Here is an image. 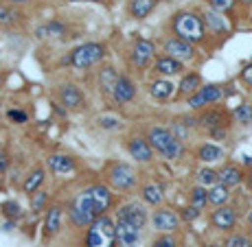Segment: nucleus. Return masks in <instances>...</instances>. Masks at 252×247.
Instances as JSON below:
<instances>
[{"label": "nucleus", "instance_id": "obj_1", "mask_svg": "<svg viewBox=\"0 0 252 247\" xmlns=\"http://www.w3.org/2000/svg\"><path fill=\"white\" fill-rule=\"evenodd\" d=\"M173 33L189 44H197L204 40V18L193 11H180L173 16Z\"/></svg>", "mask_w": 252, "mask_h": 247}, {"label": "nucleus", "instance_id": "obj_2", "mask_svg": "<svg viewBox=\"0 0 252 247\" xmlns=\"http://www.w3.org/2000/svg\"><path fill=\"white\" fill-rule=\"evenodd\" d=\"M116 243V223L110 217L101 215L88 225L86 247H114Z\"/></svg>", "mask_w": 252, "mask_h": 247}, {"label": "nucleus", "instance_id": "obj_3", "mask_svg": "<svg viewBox=\"0 0 252 247\" xmlns=\"http://www.w3.org/2000/svg\"><path fill=\"white\" fill-rule=\"evenodd\" d=\"M147 140L149 144L154 147V151H158L162 158L167 160H176L180 158L182 153V140H178L173 132H169V129L164 127H152L147 134Z\"/></svg>", "mask_w": 252, "mask_h": 247}, {"label": "nucleus", "instance_id": "obj_4", "mask_svg": "<svg viewBox=\"0 0 252 247\" xmlns=\"http://www.w3.org/2000/svg\"><path fill=\"white\" fill-rule=\"evenodd\" d=\"M70 221L75 223L77 227H88L92 221L96 219V208H94V201H92V195H90V188L81 191L79 195L75 197V201L70 203Z\"/></svg>", "mask_w": 252, "mask_h": 247}, {"label": "nucleus", "instance_id": "obj_5", "mask_svg": "<svg viewBox=\"0 0 252 247\" xmlns=\"http://www.w3.org/2000/svg\"><path fill=\"white\" fill-rule=\"evenodd\" d=\"M105 57V46L96 44V42H88V44L77 46L70 53V66L77 70H88V68L96 66Z\"/></svg>", "mask_w": 252, "mask_h": 247}, {"label": "nucleus", "instance_id": "obj_6", "mask_svg": "<svg viewBox=\"0 0 252 247\" xmlns=\"http://www.w3.org/2000/svg\"><path fill=\"white\" fill-rule=\"evenodd\" d=\"M108 180L116 191H132V188L136 186V173H134V168L129 166V164L116 162L110 166Z\"/></svg>", "mask_w": 252, "mask_h": 247}, {"label": "nucleus", "instance_id": "obj_7", "mask_svg": "<svg viewBox=\"0 0 252 247\" xmlns=\"http://www.w3.org/2000/svg\"><path fill=\"white\" fill-rule=\"evenodd\" d=\"M116 221H127V223L136 225L138 230H143L145 223H147V210H145V206H140L136 201L123 203L116 210Z\"/></svg>", "mask_w": 252, "mask_h": 247}, {"label": "nucleus", "instance_id": "obj_8", "mask_svg": "<svg viewBox=\"0 0 252 247\" xmlns=\"http://www.w3.org/2000/svg\"><path fill=\"white\" fill-rule=\"evenodd\" d=\"M221 96H224V92H221L220 85H215V83L202 85L195 94L189 96V108H191V110H202V108H206V105L217 103Z\"/></svg>", "mask_w": 252, "mask_h": 247}, {"label": "nucleus", "instance_id": "obj_9", "mask_svg": "<svg viewBox=\"0 0 252 247\" xmlns=\"http://www.w3.org/2000/svg\"><path fill=\"white\" fill-rule=\"evenodd\" d=\"M156 57V44L149 40H136V44L132 48V64L138 68H147Z\"/></svg>", "mask_w": 252, "mask_h": 247}, {"label": "nucleus", "instance_id": "obj_10", "mask_svg": "<svg viewBox=\"0 0 252 247\" xmlns=\"http://www.w3.org/2000/svg\"><path fill=\"white\" fill-rule=\"evenodd\" d=\"M180 221H182V217L178 215V212L169 210V208H160V210H156L152 217L154 227L160 232H176L178 227H180Z\"/></svg>", "mask_w": 252, "mask_h": 247}, {"label": "nucleus", "instance_id": "obj_11", "mask_svg": "<svg viewBox=\"0 0 252 247\" xmlns=\"http://www.w3.org/2000/svg\"><path fill=\"white\" fill-rule=\"evenodd\" d=\"M140 230L127 221H116V245L119 247H138Z\"/></svg>", "mask_w": 252, "mask_h": 247}, {"label": "nucleus", "instance_id": "obj_12", "mask_svg": "<svg viewBox=\"0 0 252 247\" xmlns=\"http://www.w3.org/2000/svg\"><path fill=\"white\" fill-rule=\"evenodd\" d=\"M57 99H60V103L64 105L66 110H79L81 105H84V94H81V90L77 88L75 83H64L57 92Z\"/></svg>", "mask_w": 252, "mask_h": 247}, {"label": "nucleus", "instance_id": "obj_13", "mask_svg": "<svg viewBox=\"0 0 252 247\" xmlns=\"http://www.w3.org/2000/svg\"><path fill=\"white\" fill-rule=\"evenodd\" d=\"M164 53L176 57V59H180V61H189L195 57V48H193V44L180 40V37H173V40L164 42Z\"/></svg>", "mask_w": 252, "mask_h": 247}, {"label": "nucleus", "instance_id": "obj_14", "mask_svg": "<svg viewBox=\"0 0 252 247\" xmlns=\"http://www.w3.org/2000/svg\"><path fill=\"white\" fill-rule=\"evenodd\" d=\"M127 151L136 162H152L154 160V147L149 144V140L145 138H129L127 142Z\"/></svg>", "mask_w": 252, "mask_h": 247}, {"label": "nucleus", "instance_id": "obj_15", "mask_svg": "<svg viewBox=\"0 0 252 247\" xmlns=\"http://www.w3.org/2000/svg\"><path fill=\"white\" fill-rule=\"evenodd\" d=\"M90 195H92V201H94V208H96V215H105L112 206V191H110L105 184H94L90 186Z\"/></svg>", "mask_w": 252, "mask_h": 247}, {"label": "nucleus", "instance_id": "obj_16", "mask_svg": "<svg viewBox=\"0 0 252 247\" xmlns=\"http://www.w3.org/2000/svg\"><path fill=\"white\" fill-rule=\"evenodd\" d=\"M134 96H136V85H134L127 77H121V79L116 81V85H114L112 99L119 105H127V103H132L134 101Z\"/></svg>", "mask_w": 252, "mask_h": 247}, {"label": "nucleus", "instance_id": "obj_17", "mask_svg": "<svg viewBox=\"0 0 252 247\" xmlns=\"http://www.w3.org/2000/svg\"><path fill=\"white\" fill-rule=\"evenodd\" d=\"M211 223L213 227H217V230H232L237 223V215H235V210L228 206H220L215 212L211 215Z\"/></svg>", "mask_w": 252, "mask_h": 247}, {"label": "nucleus", "instance_id": "obj_18", "mask_svg": "<svg viewBox=\"0 0 252 247\" xmlns=\"http://www.w3.org/2000/svg\"><path fill=\"white\" fill-rule=\"evenodd\" d=\"M48 168H51L55 175H66V173H72L77 168L75 158L64 156V153H53L48 156Z\"/></svg>", "mask_w": 252, "mask_h": 247}, {"label": "nucleus", "instance_id": "obj_19", "mask_svg": "<svg viewBox=\"0 0 252 247\" xmlns=\"http://www.w3.org/2000/svg\"><path fill=\"white\" fill-rule=\"evenodd\" d=\"M154 68H156V72H160V75L173 77V75H180L182 72V61L171 55H164V57H158Z\"/></svg>", "mask_w": 252, "mask_h": 247}, {"label": "nucleus", "instance_id": "obj_20", "mask_svg": "<svg viewBox=\"0 0 252 247\" xmlns=\"http://www.w3.org/2000/svg\"><path fill=\"white\" fill-rule=\"evenodd\" d=\"M62 227V208L60 206H51L46 208V217H44V234L46 236H55Z\"/></svg>", "mask_w": 252, "mask_h": 247}, {"label": "nucleus", "instance_id": "obj_21", "mask_svg": "<svg viewBox=\"0 0 252 247\" xmlns=\"http://www.w3.org/2000/svg\"><path fill=\"white\" fill-rule=\"evenodd\" d=\"M140 197H143L145 203H149V206H160L164 195H162V186L158 182H149L145 184L143 188H140Z\"/></svg>", "mask_w": 252, "mask_h": 247}, {"label": "nucleus", "instance_id": "obj_22", "mask_svg": "<svg viewBox=\"0 0 252 247\" xmlns=\"http://www.w3.org/2000/svg\"><path fill=\"white\" fill-rule=\"evenodd\" d=\"M158 0H129V16L134 20H145L156 9Z\"/></svg>", "mask_w": 252, "mask_h": 247}, {"label": "nucleus", "instance_id": "obj_23", "mask_svg": "<svg viewBox=\"0 0 252 247\" xmlns=\"http://www.w3.org/2000/svg\"><path fill=\"white\" fill-rule=\"evenodd\" d=\"M173 92H176V85H173L171 81H167V79H156V81H152V85H149V94H152L154 99H158V101L171 99Z\"/></svg>", "mask_w": 252, "mask_h": 247}, {"label": "nucleus", "instance_id": "obj_24", "mask_svg": "<svg viewBox=\"0 0 252 247\" xmlns=\"http://www.w3.org/2000/svg\"><path fill=\"white\" fill-rule=\"evenodd\" d=\"M121 77H119V72L114 70V68H101L99 70V88L105 92V94H112L114 92V85H116V81H119Z\"/></svg>", "mask_w": 252, "mask_h": 247}, {"label": "nucleus", "instance_id": "obj_25", "mask_svg": "<svg viewBox=\"0 0 252 247\" xmlns=\"http://www.w3.org/2000/svg\"><path fill=\"white\" fill-rule=\"evenodd\" d=\"M244 180V171H241L239 166H235V164H228V166H224L220 171V182L226 184V186H237V184H241Z\"/></svg>", "mask_w": 252, "mask_h": 247}, {"label": "nucleus", "instance_id": "obj_26", "mask_svg": "<svg viewBox=\"0 0 252 247\" xmlns=\"http://www.w3.org/2000/svg\"><path fill=\"white\" fill-rule=\"evenodd\" d=\"M204 24L211 28L213 33H226V31H228L226 18H221V13L220 11H213V9H208V11L204 13Z\"/></svg>", "mask_w": 252, "mask_h": 247}, {"label": "nucleus", "instance_id": "obj_27", "mask_svg": "<svg viewBox=\"0 0 252 247\" xmlns=\"http://www.w3.org/2000/svg\"><path fill=\"white\" fill-rule=\"evenodd\" d=\"M200 83H202L200 75H197V72H189V75L180 81V85H178V92H180L182 96H191V94H195V92L202 88Z\"/></svg>", "mask_w": 252, "mask_h": 247}, {"label": "nucleus", "instance_id": "obj_28", "mask_svg": "<svg viewBox=\"0 0 252 247\" xmlns=\"http://www.w3.org/2000/svg\"><path fill=\"white\" fill-rule=\"evenodd\" d=\"M228 197H230L228 186L221 182L208 188V203H213V206H224V203L228 201Z\"/></svg>", "mask_w": 252, "mask_h": 247}, {"label": "nucleus", "instance_id": "obj_29", "mask_svg": "<svg viewBox=\"0 0 252 247\" xmlns=\"http://www.w3.org/2000/svg\"><path fill=\"white\" fill-rule=\"evenodd\" d=\"M44 180H46L44 168H35L33 173H29V177H27V180H24V184H22L24 192H27V195H31V192L40 191V186L44 184Z\"/></svg>", "mask_w": 252, "mask_h": 247}, {"label": "nucleus", "instance_id": "obj_30", "mask_svg": "<svg viewBox=\"0 0 252 247\" xmlns=\"http://www.w3.org/2000/svg\"><path fill=\"white\" fill-rule=\"evenodd\" d=\"M197 158H200L202 162H217V160L224 158V151H221V147H217V144L206 142L197 149Z\"/></svg>", "mask_w": 252, "mask_h": 247}, {"label": "nucleus", "instance_id": "obj_31", "mask_svg": "<svg viewBox=\"0 0 252 247\" xmlns=\"http://www.w3.org/2000/svg\"><path fill=\"white\" fill-rule=\"evenodd\" d=\"M64 33H66L64 24H60V22H48V24H44V27L37 28L35 35L40 37V40H44V37H62Z\"/></svg>", "mask_w": 252, "mask_h": 247}, {"label": "nucleus", "instance_id": "obj_32", "mask_svg": "<svg viewBox=\"0 0 252 247\" xmlns=\"http://www.w3.org/2000/svg\"><path fill=\"white\" fill-rule=\"evenodd\" d=\"M200 123L208 129H220V127H224V114L221 112H206L200 118Z\"/></svg>", "mask_w": 252, "mask_h": 247}, {"label": "nucleus", "instance_id": "obj_33", "mask_svg": "<svg viewBox=\"0 0 252 247\" xmlns=\"http://www.w3.org/2000/svg\"><path fill=\"white\" fill-rule=\"evenodd\" d=\"M232 116H235L237 123L241 125H250L252 123V105L250 103H241L235 108V112H232Z\"/></svg>", "mask_w": 252, "mask_h": 247}, {"label": "nucleus", "instance_id": "obj_34", "mask_svg": "<svg viewBox=\"0 0 252 247\" xmlns=\"http://www.w3.org/2000/svg\"><path fill=\"white\" fill-rule=\"evenodd\" d=\"M206 203H208V191H206V186H202L200 184V186H195L191 191V206H195V208H200L202 210Z\"/></svg>", "mask_w": 252, "mask_h": 247}, {"label": "nucleus", "instance_id": "obj_35", "mask_svg": "<svg viewBox=\"0 0 252 247\" xmlns=\"http://www.w3.org/2000/svg\"><path fill=\"white\" fill-rule=\"evenodd\" d=\"M197 180H200L202 186H215V184H220V173L204 166L200 173H197Z\"/></svg>", "mask_w": 252, "mask_h": 247}, {"label": "nucleus", "instance_id": "obj_36", "mask_svg": "<svg viewBox=\"0 0 252 247\" xmlns=\"http://www.w3.org/2000/svg\"><path fill=\"white\" fill-rule=\"evenodd\" d=\"M31 208H33V212H42V210H46V201H48V192L44 191H35V192H31Z\"/></svg>", "mask_w": 252, "mask_h": 247}, {"label": "nucleus", "instance_id": "obj_37", "mask_svg": "<svg viewBox=\"0 0 252 247\" xmlns=\"http://www.w3.org/2000/svg\"><path fill=\"white\" fill-rule=\"evenodd\" d=\"M0 210H2V215L7 217V219H20V215H22V210H20V203L18 201H4L2 206H0Z\"/></svg>", "mask_w": 252, "mask_h": 247}, {"label": "nucleus", "instance_id": "obj_38", "mask_svg": "<svg viewBox=\"0 0 252 247\" xmlns=\"http://www.w3.org/2000/svg\"><path fill=\"white\" fill-rule=\"evenodd\" d=\"M221 245H224V247H252V241L248 239V236L232 234V236H228V239H226Z\"/></svg>", "mask_w": 252, "mask_h": 247}, {"label": "nucleus", "instance_id": "obj_39", "mask_svg": "<svg viewBox=\"0 0 252 247\" xmlns=\"http://www.w3.org/2000/svg\"><path fill=\"white\" fill-rule=\"evenodd\" d=\"M16 18H18V13L11 7H0V24L2 27H11L16 22Z\"/></svg>", "mask_w": 252, "mask_h": 247}, {"label": "nucleus", "instance_id": "obj_40", "mask_svg": "<svg viewBox=\"0 0 252 247\" xmlns=\"http://www.w3.org/2000/svg\"><path fill=\"white\" fill-rule=\"evenodd\" d=\"M213 11H220V13H226L235 7V0H208Z\"/></svg>", "mask_w": 252, "mask_h": 247}, {"label": "nucleus", "instance_id": "obj_41", "mask_svg": "<svg viewBox=\"0 0 252 247\" xmlns=\"http://www.w3.org/2000/svg\"><path fill=\"white\" fill-rule=\"evenodd\" d=\"M96 125H99L101 129H116L121 125V120L116 118V116H99V118H96Z\"/></svg>", "mask_w": 252, "mask_h": 247}, {"label": "nucleus", "instance_id": "obj_42", "mask_svg": "<svg viewBox=\"0 0 252 247\" xmlns=\"http://www.w3.org/2000/svg\"><path fill=\"white\" fill-rule=\"evenodd\" d=\"M180 217H182L184 221H193V219H197V217H200V208H195V206H191V208H184Z\"/></svg>", "mask_w": 252, "mask_h": 247}, {"label": "nucleus", "instance_id": "obj_43", "mask_svg": "<svg viewBox=\"0 0 252 247\" xmlns=\"http://www.w3.org/2000/svg\"><path fill=\"white\" fill-rule=\"evenodd\" d=\"M152 247H178V241L173 239V236H162V239L154 241Z\"/></svg>", "mask_w": 252, "mask_h": 247}, {"label": "nucleus", "instance_id": "obj_44", "mask_svg": "<svg viewBox=\"0 0 252 247\" xmlns=\"http://www.w3.org/2000/svg\"><path fill=\"white\" fill-rule=\"evenodd\" d=\"M9 120H13V123H18V125H20V123H27V114H24V112H20V110H9Z\"/></svg>", "mask_w": 252, "mask_h": 247}, {"label": "nucleus", "instance_id": "obj_45", "mask_svg": "<svg viewBox=\"0 0 252 247\" xmlns=\"http://www.w3.org/2000/svg\"><path fill=\"white\" fill-rule=\"evenodd\" d=\"M241 81H244L248 88H252V64H246L241 70Z\"/></svg>", "mask_w": 252, "mask_h": 247}, {"label": "nucleus", "instance_id": "obj_46", "mask_svg": "<svg viewBox=\"0 0 252 247\" xmlns=\"http://www.w3.org/2000/svg\"><path fill=\"white\" fill-rule=\"evenodd\" d=\"M9 164H11V158H9V153L0 151V173H4L9 168Z\"/></svg>", "mask_w": 252, "mask_h": 247}, {"label": "nucleus", "instance_id": "obj_47", "mask_svg": "<svg viewBox=\"0 0 252 247\" xmlns=\"http://www.w3.org/2000/svg\"><path fill=\"white\" fill-rule=\"evenodd\" d=\"M11 2H16V4H24V2H29V0H11Z\"/></svg>", "mask_w": 252, "mask_h": 247}, {"label": "nucleus", "instance_id": "obj_48", "mask_svg": "<svg viewBox=\"0 0 252 247\" xmlns=\"http://www.w3.org/2000/svg\"><path fill=\"white\" fill-rule=\"evenodd\" d=\"M241 4H252V0H239Z\"/></svg>", "mask_w": 252, "mask_h": 247}, {"label": "nucleus", "instance_id": "obj_49", "mask_svg": "<svg viewBox=\"0 0 252 247\" xmlns=\"http://www.w3.org/2000/svg\"><path fill=\"white\" fill-rule=\"evenodd\" d=\"M206 247H224V245H220V243H211V245H206Z\"/></svg>", "mask_w": 252, "mask_h": 247}, {"label": "nucleus", "instance_id": "obj_50", "mask_svg": "<svg viewBox=\"0 0 252 247\" xmlns=\"http://www.w3.org/2000/svg\"><path fill=\"white\" fill-rule=\"evenodd\" d=\"M248 223L252 225V210H250V215H248Z\"/></svg>", "mask_w": 252, "mask_h": 247}, {"label": "nucleus", "instance_id": "obj_51", "mask_svg": "<svg viewBox=\"0 0 252 247\" xmlns=\"http://www.w3.org/2000/svg\"><path fill=\"white\" fill-rule=\"evenodd\" d=\"M248 184H250V188H252V173H250V175H248Z\"/></svg>", "mask_w": 252, "mask_h": 247}, {"label": "nucleus", "instance_id": "obj_52", "mask_svg": "<svg viewBox=\"0 0 252 247\" xmlns=\"http://www.w3.org/2000/svg\"><path fill=\"white\" fill-rule=\"evenodd\" d=\"M92 2H103V0H92Z\"/></svg>", "mask_w": 252, "mask_h": 247}, {"label": "nucleus", "instance_id": "obj_53", "mask_svg": "<svg viewBox=\"0 0 252 247\" xmlns=\"http://www.w3.org/2000/svg\"><path fill=\"white\" fill-rule=\"evenodd\" d=\"M70 2H81V0H70Z\"/></svg>", "mask_w": 252, "mask_h": 247}, {"label": "nucleus", "instance_id": "obj_54", "mask_svg": "<svg viewBox=\"0 0 252 247\" xmlns=\"http://www.w3.org/2000/svg\"><path fill=\"white\" fill-rule=\"evenodd\" d=\"M0 83H2V75H0Z\"/></svg>", "mask_w": 252, "mask_h": 247}, {"label": "nucleus", "instance_id": "obj_55", "mask_svg": "<svg viewBox=\"0 0 252 247\" xmlns=\"http://www.w3.org/2000/svg\"><path fill=\"white\" fill-rule=\"evenodd\" d=\"M164 2H171V0H164Z\"/></svg>", "mask_w": 252, "mask_h": 247}]
</instances>
